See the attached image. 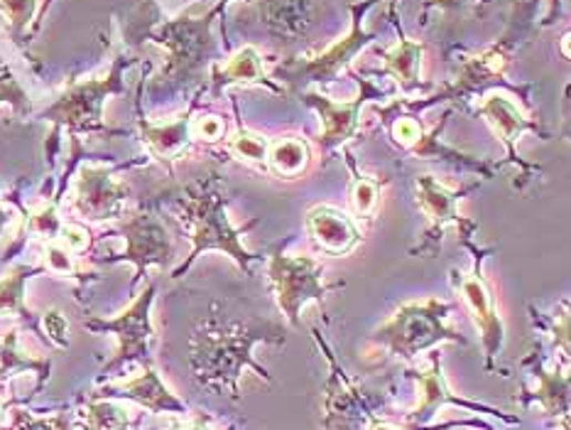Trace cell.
Returning a JSON list of instances; mask_svg holds the SVG:
<instances>
[{"mask_svg":"<svg viewBox=\"0 0 571 430\" xmlns=\"http://www.w3.org/2000/svg\"><path fill=\"white\" fill-rule=\"evenodd\" d=\"M422 57H425V44L399 32L391 48L383 50V72L391 74L403 92H415L422 86Z\"/></svg>","mask_w":571,"mask_h":430,"instance_id":"603a6c76","label":"cell"},{"mask_svg":"<svg viewBox=\"0 0 571 430\" xmlns=\"http://www.w3.org/2000/svg\"><path fill=\"white\" fill-rule=\"evenodd\" d=\"M312 165L310 143L300 135H282L278 141H270L266 170L280 180H300Z\"/></svg>","mask_w":571,"mask_h":430,"instance_id":"d4e9b609","label":"cell"},{"mask_svg":"<svg viewBox=\"0 0 571 430\" xmlns=\"http://www.w3.org/2000/svg\"><path fill=\"white\" fill-rule=\"evenodd\" d=\"M314 0H266L260 6V18L278 38H297L314 22Z\"/></svg>","mask_w":571,"mask_h":430,"instance_id":"7402d4cb","label":"cell"},{"mask_svg":"<svg viewBox=\"0 0 571 430\" xmlns=\"http://www.w3.org/2000/svg\"><path fill=\"white\" fill-rule=\"evenodd\" d=\"M194 106H197V99H194L187 111H181L179 116L163 123H153L145 116H138V135L147 157L165 165L169 175L175 173V163H179L181 157L194 149V143H197L191 135Z\"/></svg>","mask_w":571,"mask_h":430,"instance_id":"e0dca14e","label":"cell"},{"mask_svg":"<svg viewBox=\"0 0 571 430\" xmlns=\"http://www.w3.org/2000/svg\"><path fill=\"white\" fill-rule=\"evenodd\" d=\"M226 123L216 113H201V116H194L191 121V135L197 143H219L224 141Z\"/></svg>","mask_w":571,"mask_h":430,"instance_id":"836d02e7","label":"cell"},{"mask_svg":"<svg viewBox=\"0 0 571 430\" xmlns=\"http://www.w3.org/2000/svg\"><path fill=\"white\" fill-rule=\"evenodd\" d=\"M169 202H173L181 229L187 232V239L191 242L189 256L173 270V278H185L189 268L209 252L228 256L246 276H253V268L262 262V256L250 252L243 244V236L253 229L258 219L243 226L231 222V214H228L231 197H228L226 180L219 170L214 167L207 175L194 177L191 183L169 192Z\"/></svg>","mask_w":571,"mask_h":430,"instance_id":"7a4b0ae2","label":"cell"},{"mask_svg":"<svg viewBox=\"0 0 571 430\" xmlns=\"http://www.w3.org/2000/svg\"><path fill=\"white\" fill-rule=\"evenodd\" d=\"M258 345H284V330L270 320H236L226 315H209L194 327L189 337V367L201 387L228 393L233 401L241 396V379L248 369L270 381L268 369L256 359Z\"/></svg>","mask_w":571,"mask_h":430,"instance_id":"6da1fadb","label":"cell"},{"mask_svg":"<svg viewBox=\"0 0 571 430\" xmlns=\"http://www.w3.org/2000/svg\"><path fill=\"white\" fill-rule=\"evenodd\" d=\"M534 389L522 396L525 406H540V409L552 418H569V365L547 369L540 359L530 357Z\"/></svg>","mask_w":571,"mask_h":430,"instance_id":"ffe728a7","label":"cell"},{"mask_svg":"<svg viewBox=\"0 0 571 430\" xmlns=\"http://www.w3.org/2000/svg\"><path fill=\"white\" fill-rule=\"evenodd\" d=\"M381 0H359V3H349L351 10V28L344 38H339L331 48L319 54L297 57V60L278 66V79L288 84L294 92L314 84H329L346 70L365 44L375 40L373 32L365 28V18L371 10L378 6Z\"/></svg>","mask_w":571,"mask_h":430,"instance_id":"52a82bcc","label":"cell"},{"mask_svg":"<svg viewBox=\"0 0 571 430\" xmlns=\"http://www.w3.org/2000/svg\"><path fill=\"white\" fill-rule=\"evenodd\" d=\"M0 104H8L10 109H13L18 119H25L32 113L30 94L20 86L13 70H10L3 57H0Z\"/></svg>","mask_w":571,"mask_h":430,"instance_id":"d6a6232c","label":"cell"},{"mask_svg":"<svg viewBox=\"0 0 571 430\" xmlns=\"http://www.w3.org/2000/svg\"><path fill=\"white\" fill-rule=\"evenodd\" d=\"M518 40H520V25L510 22L506 35H502L496 44H490V48H486L484 52L466 57V60L459 66V74H456V79L449 86H444L442 92L429 96L427 101H409V106L425 109L429 104H437V101L464 99L468 94L478 92V89L498 82V79L506 76L510 57L518 48Z\"/></svg>","mask_w":571,"mask_h":430,"instance_id":"9a60e30c","label":"cell"},{"mask_svg":"<svg viewBox=\"0 0 571 430\" xmlns=\"http://www.w3.org/2000/svg\"><path fill=\"white\" fill-rule=\"evenodd\" d=\"M569 303L564 300L562 308H559V315H554L552 320V335H554V347L562 352L564 361H569Z\"/></svg>","mask_w":571,"mask_h":430,"instance_id":"8d00e7d4","label":"cell"},{"mask_svg":"<svg viewBox=\"0 0 571 430\" xmlns=\"http://www.w3.org/2000/svg\"><path fill=\"white\" fill-rule=\"evenodd\" d=\"M10 224H13V214H10L3 205H0V239H3V236H6Z\"/></svg>","mask_w":571,"mask_h":430,"instance_id":"7bdbcfd3","label":"cell"},{"mask_svg":"<svg viewBox=\"0 0 571 430\" xmlns=\"http://www.w3.org/2000/svg\"><path fill=\"white\" fill-rule=\"evenodd\" d=\"M211 84H214V94H219L221 89L231 84H246V86L262 84L276 94L284 92L282 86H278L272 79L266 76L262 54L258 52V48H253V44H243V48L236 50L224 64H216L211 72Z\"/></svg>","mask_w":571,"mask_h":430,"instance_id":"44dd1931","label":"cell"},{"mask_svg":"<svg viewBox=\"0 0 571 430\" xmlns=\"http://www.w3.org/2000/svg\"><path fill=\"white\" fill-rule=\"evenodd\" d=\"M116 232L121 234V239L125 242V248L121 254L94 258L96 264H131L135 268V276L131 288L147 276V270H167L175 262V239L169 234L167 224L159 219L157 212L141 209L133 214H125L123 219H118Z\"/></svg>","mask_w":571,"mask_h":430,"instance_id":"7c38bea8","label":"cell"},{"mask_svg":"<svg viewBox=\"0 0 571 430\" xmlns=\"http://www.w3.org/2000/svg\"><path fill=\"white\" fill-rule=\"evenodd\" d=\"M282 242L268 252V280L280 313L292 327L302 325V310L310 303H322L329 293L341 290L344 283H329L324 264L307 254H288Z\"/></svg>","mask_w":571,"mask_h":430,"instance_id":"5b68a950","label":"cell"},{"mask_svg":"<svg viewBox=\"0 0 571 430\" xmlns=\"http://www.w3.org/2000/svg\"><path fill=\"white\" fill-rule=\"evenodd\" d=\"M387 94L381 92V86H375L371 79H361V94L349 101H334L326 94H319L314 89H304L300 92V99L307 106L316 111L322 131H319V149L322 155L329 157L334 151L346 149V143L359 133L361 129V111L371 99L381 101Z\"/></svg>","mask_w":571,"mask_h":430,"instance_id":"5bb4252c","label":"cell"},{"mask_svg":"<svg viewBox=\"0 0 571 430\" xmlns=\"http://www.w3.org/2000/svg\"><path fill=\"white\" fill-rule=\"evenodd\" d=\"M79 426L82 430H133L135 418L121 403L98 396L79 409Z\"/></svg>","mask_w":571,"mask_h":430,"instance_id":"f1b7e54d","label":"cell"},{"mask_svg":"<svg viewBox=\"0 0 571 430\" xmlns=\"http://www.w3.org/2000/svg\"><path fill=\"white\" fill-rule=\"evenodd\" d=\"M471 0H427L425 10H422V16H427L432 8H442V10H459V8H466Z\"/></svg>","mask_w":571,"mask_h":430,"instance_id":"f35d334b","label":"cell"},{"mask_svg":"<svg viewBox=\"0 0 571 430\" xmlns=\"http://www.w3.org/2000/svg\"><path fill=\"white\" fill-rule=\"evenodd\" d=\"M128 54H116L104 74L66 82L52 104L40 113V121L52 123V141L66 131L72 145L84 135H116L106 126L104 106L111 96L125 94V70L133 64Z\"/></svg>","mask_w":571,"mask_h":430,"instance_id":"3957f363","label":"cell"},{"mask_svg":"<svg viewBox=\"0 0 571 430\" xmlns=\"http://www.w3.org/2000/svg\"><path fill=\"white\" fill-rule=\"evenodd\" d=\"M459 242L466 252L474 256V266L471 270L449 268L451 286L456 293H459V298L464 300L466 310L474 320V327L478 330V337H481L486 371H494V361L500 355L502 342H506V322H502V315L496 305V296L486 280L484 266H486V258L496 252V246L478 248L474 244V236H459Z\"/></svg>","mask_w":571,"mask_h":430,"instance_id":"8992f818","label":"cell"},{"mask_svg":"<svg viewBox=\"0 0 571 430\" xmlns=\"http://www.w3.org/2000/svg\"><path fill=\"white\" fill-rule=\"evenodd\" d=\"M143 161H131L123 165L113 163H82L76 167L70 190V205L79 219L86 224H106L125 217L131 187L123 183L118 170L143 165Z\"/></svg>","mask_w":571,"mask_h":430,"instance_id":"30bf717a","label":"cell"},{"mask_svg":"<svg viewBox=\"0 0 571 430\" xmlns=\"http://www.w3.org/2000/svg\"><path fill=\"white\" fill-rule=\"evenodd\" d=\"M476 183H468L464 187H449L434 175H417L415 177V205L425 214L427 229L422 234V242L409 248V256H434L442 252L444 234L449 226H456L459 236H474L478 232V224L474 219L464 217L459 212V202L478 190Z\"/></svg>","mask_w":571,"mask_h":430,"instance_id":"8fae6325","label":"cell"},{"mask_svg":"<svg viewBox=\"0 0 571 430\" xmlns=\"http://www.w3.org/2000/svg\"><path fill=\"white\" fill-rule=\"evenodd\" d=\"M40 322L44 335H48L56 347L60 349L70 347V322H66V318L60 310H48L42 315Z\"/></svg>","mask_w":571,"mask_h":430,"instance_id":"d590c367","label":"cell"},{"mask_svg":"<svg viewBox=\"0 0 571 430\" xmlns=\"http://www.w3.org/2000/svg\"><path fill=\"white\" fill-rule=\"evenodd\" d=\"M10 418H13L10 430H70V426H66V421H64V416L38 418L30 411L15 409V411H10Z\"/></svg>","mask_w":571,"mask_h":430,"instance_id":"e575fe53","label":"cell"},{"mask_svg":"<svg viewBox=\"0 0 571 430\" xmlns=\"http://www.w3.org/2000/svg\"><path fill=\"white\" fill-rule=\"evenodd\" d=\"M167 430H209L207 428V423H204V418H185V421H181V423H173V426H169Z\"/></svg>","mask_w":571,"mask_h":430,"instance_id":"ab89813d","label":"cell"},{"mask_svg":"<svg viewBox=\"0 0 571 430\" xmlns=\"http://www.w3.org/2000/svg\"><path fill=\"white\" fill-rule=\"evenodd\" d=\"M52 3H54V0H42V3H40V13H38V20H35V25H32V32H30V40L38 35V30L42 28V20H44V16H48V10L52 8Z\"/></svg>","mask_w":571,"mask_h":430,"instance_id":"b9f144b4","label":"cell"},{"mask_svg":"<svg viewBox=\"0 0 571 430\" xmlns=\"http://www.w3.org/2000/svg\"><path fill=\"white\" fill-rule=\"evenodd\" d=\"M98 396H113V399H128L135 401L150 413H173V416H189V406L177 399V393L167 389V383L159 377V371L147 365L141 369V375L131 379H121L116 383L101 389Z\"/></svg>","mask_w":571,"mask_h":430,"instance_id":"d6986e66","label":"cell"},{"mask_svg":"<svg viewBox=\"0 0 571 430\" xmlns=\"http://www.w3.org/2000/svg\"><path fill=\"white\" fill-rule=\"evenodd\" d=\"M226 3H231V0H219V6H226Z\"/></svg>","mask_w":571,"mask_h":430,"instance_id":"f6af8a7d","label":"cell"},{"mask_svg":"<svg viewBox=\"0 0 571 430\" xmlns=\"http://www.w3.org/2000/svg\"><path fill=\"white\" fill-rule=\"evenodd\" d=\"M365 430H407V428L405 426H397L393 421H385V418H381V416H375Z\"/></svg>","mask_w":571,"mask_h":430,"instance_id":"60d3db41","label":"cell"},{"mask_svg":"<svg viewBox=\"0 0 571 430\" xmlns=\"http://www.w3.org/2000/svg\"><path fill=\"white\" fill-rule=\"evenodd\" d=\"M304 229L312 244L326 256H349L363 242L361 224L336 205H316L304 214Z\"/></svg>","mask_w":571,"mask_h":430,"instance_id":"ac0fdd59","label":"cell"},{"mask_svg":"<svg viewBox=\"0 0 571 430\" xmlns=\"http://www.w3.org/2000/svg\"><path fill=\"white\" fill-rule=\"evenodd\" d=\"M40 13V0H0V18L18 44L28 42V30L32 32Z\"/></svg>","mask_w":571,"mask_h":430,"instance_id":"4dcf8cb0","label":"cell"},{"mask_svg":"<svg viewBox=\"0 0 571 430\" xmlns=\"http://www.w3.org/2000/svg\"><path fill=\"white\" fill-rule=\"evenodd\" d=\"M62 195L64 192L56 190L54 195L42 197L38 205L22 207V214H25V217H22V229H20L22 242L40 239L42 244H48V242L60 239V234L66 224L60 214Z\"/></svg>","mask_w":571,"mask_h":430,"instance_id":"484cf974","label":"cell"},{"mask_svg":"<svg viewBox=\"0 0 571 430\" xmlns=\"http://www.w3.org/2000/svg\"><path fill=\"white\" fill-rule=\"evenodd\" d=\"M407 377L417 381V391H419L417 406L405 416V423H403V426H405L407 430H422V428H427V426L434 421V416H437V413L444 409V406H459V409H466V411L498 416L502 423H510V426H518V423H520L516 416H506L502 411L494 409V406L476 403V401H466V399H461L459 393H454V391L449 389L447 379H444L442 359H439V357H432L427 369H413V371H407Z\"/></svg>","mask_w":571,"mask_h":430,"instance_id":"2e32d148","label":"cell"},{"mask_svg":"<svg viewBox=\"0 0 571 430\" xmlns=\"http://www.w3.org/2000/svg\"><path fill=\"white\" fill-rule=\"evenodd\" d=\"M476 111L481 113L488 121V126L498 135L502 149H506V163L502 165L516 167V173L520 177L518 187L525 190V185L532 183L537 173H540V167L522 161L518 153V143L525 133H537L542 135L544 141L550 139V133L542 129V123L537 121L532 113L525 111V106L516 96L510 92H502V89H490L488 94L481 96V104H478Z\"/></svg>","mask_w":571,"mask_h":430,"instance_id":"4fadbf2b","label":"cell"},{"mask_svg":"<svg viewBox=\"0 0 571 430\" xmlns=\"http://www.w3.org/2000/svg\"><path fill=\"white\" fill-rule=\"evenodd\" d=\"M454 313V303L439 298L409 300L387 318L378 330L373 332L371 342L381 347L395 359L415 361L427 349L439 347L444 342L466 347V339L451 330L449 318Z\"/></svg>","mask_w":571,"mask_h":430,"instance_id":"277c9868","label":"cell"},{"mask_svg":"<svg viewBox=\"0 0 571 430\" xmlns=\"http://www.w3.org/2000/svg\"><path fill=\"white\" fill-rule=\"evenodd\" d=\"M60 242L62 246H66L70 248L72 254H84L86 248H89V232L84 229V226H79V224H64V229H62V234H60Z\"/></svg>","mask_w":571,"mask_h":430,"instance_id":"74e56055","label":"cell"},{"mask_svg":"<svg viewBox=\"0 0 571 430\" xmlns=\"http://www.w3.org/2000/svg\"><path fill=\"white\" fill-rule=\"evenodd\" d=\"M42 270L44 274L70 278V280H86V274L76 264V254L62 246L60 242L42 244Z\"/></svg>","mask_w":571,"mask_h":430,"instance_id":"1f68e13d","label":"cell"},{"mask_svg":"<svg viewBox=\"0 0 571 430\" xmlns=\"http://www.w3.org/2000/svg\"><path fill=\"white\" fill-rule=\"evenodd\" d=\"M268 151H270V139L266 133H256L246 126H238L231 135L226 139V153L236 157L238 163L256 165L266 170L268 163Z\"/></svg>","mask_w":571,"mask_h":430,"instance_id":"f546056e","label":"cell"},{"mask_svg":"<svg viewBox=\"0 0 571 430\" xmlns=\"http://www.w3.org/2000/svg\"><path fill=\"white\" fill-rule=\"evenodd\" d=\"M221 10L224 6L216 3L207 16H177L150 30V42L165 50L159 82H177L201 70L214 44L211 25Z\"/></svg>","mask_w":571,"mask_h":430,"instance_id":"ba28073f","label":"cell"},{"mask_svg":"<svg viewBox=\"0 0 571 430\" xmlns=\"http://www.w3.org/2000/svg\"><path fill=\"white\" fill-rule=\"evenodd\" d=\"M28 371L38 375L40 387H44V381L50 379L52 361L28 355L25 349L20 347V330L13 327V330L6 332V337L0 339V391L8 387L10 379L28 375Z\"/></svg>","mask_w":571,"mask_h":430,"instance_id":"cb8c5ba5","label":"cell"},{"mask_svg":"<svg viewBox=\"0 0 571 430\" xmlns=\"http://www.w3.org/2000/svg\"><path fill=\"white\" fill-rule=\"evenodd\" d=\"M157 298V283L147 280L145 288L133 298V303L118 313L116 318H89L84 322L86 330L96 335H113L118 339V352L101 375H111L113 369L131 361H138L141 367L153 365V342L157 339L155 325H153V305Z\"/></svg>","mask_w":571,"mask_h":430,"instance_id":"9c48e42d","label":"cell"},{"mask_svg":"<svg viewBox=\"0 0 571 430\" xmlns=\"http://www.w3.org/2000/svg\"><path fill=\"white\" fill-rule=\"evenodd\" d=\"M6 413V403L3 401H0V416H3Z\"/></svg>","mask_w":571,"mask_h":430,"instance_id":"ee69618b","label":"cell"},{"mask_svg":"<svg viewBox=\"0 0 571 430\" xmlns=\"http://www.w3.org/2000/svg\"><path fill=\"white\" fill-rule=\"evenodd\" d=\"M346 165L351 170V192H349L351 217L356 222L373 219L375 212L381 207V195H383V187L387 185V180H381L378 175L361 173L351 153H346Z\"/></svg>","mask_w":571,"mask_h":430,"instance_id":"83f0119b","label":"cell"},{"mask_svg":"<svg viewBox=\"0 0 571 430\" xmlns=\"http://www.w3.org/2000/svg\"><path fill=\"white\" fill-rule=\"evenodd\" d=\"M40 274H44L42 266H13L6 276H0V318H20L22 322L35 325L25 303V286Z\"/></svg>","mask_w":571,"mask_h":430,"instance_id":"4316f807","label":"cell"}]
</instances>
